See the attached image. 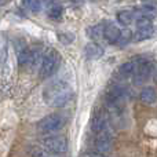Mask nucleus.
Masks as SVG:
<instances>
[{
	"label": "nucleus",
	"instance_id": "f3484780",
	"mask_svg": "<svg viewBox=\"0 0 157 157\" xmlns=\"http://www.w3.org/2000/svg\"><path fill=\"white\" fill-rule=\"evenodd\" d=\"M58 39H59L61 43L63 44H71L75 40V35L71 32H59L58 33Z\"/></svg>",
	"mask_w": 157,
	"mask_h": 157
},
{
	"label": "nucleus",
	"instance_id": "7ed1b4c3",
	"mask_svg": "<svg viewBox=\"0 0 157 157\" xmlns=\"http://www.w3.org/2000/svg\"><path fill=\"white\" fill-rule=\"evenodd\" d=\"M66 120L61 113H52L43 117L37 123V131L41 134H51L55 131H59L65 125Z\"/></svg>",
	"mask_w": 157,
	"mask_h": 157
},
{
	"label": "nucleus",
	"instance_id": "423d86ee",
	"mask_svg": "<svg viewBox=\"0 0 157 157\" xmlns=\"http://www.w3.org/2000/svg\"><path fill=\"white\" fill-rule=\"evenodd\" d=\"M94 147L97 153H108L113 149V134H98L94 139Z\"/></svg>",
	"mask_w": 157,
	"mask_h": 157
},
{
	"label": "nucleus",
	"instance_id": "f257e3e1",
	"mask_svg": "<svg viewBox=\"0 0 157 157\" xmlns=\"http://www.w3.org/2000/svg\"><path fill=\"white\" fill-rule=\"evenodd\" d=\"M72 95H73V92H72L71 86L62 80L52 81L43 91L44 102L48 103L52 108H62V106H65L72 99Z\"/></svg>",
	"mask_w": 157,
	"mask_h": 157
},
{
	"label": "nucleus",
	"instance_id": "aec40b11",
	"mask_svg": "<svg viewBox=\"0 0 157 157\" xmlns=\"http://www.w3.org/2000/svg\"><path fill=\"white\" fill-rule=\"evenodd\" d=\"M147 26H153L152 21H149V19H136V28H147Z\"/></svg>",
	"mask_w": 157,
	"mask_h": 157
},
{
	"label": "nucleus",
	"instance_id": "ddd939ff",
	"mask_svg": "<svg viewBox=\"0 0 157 157\" xmlns=\"http://www.w3.org/2000/svg\"><path fill=\"white\" fill-rule=\"evenodd\" d=\"M117 21H119V24L127 26L132 21H135V14H134L132 10H123L117 14Z\"/></svg>",
	"mask_w": 157,
	"mask_h": 157
},
{
	"label": "nucleus",
	"instance_id": "2eb2a0df",
	"mask_svg": "<svg viewBox=\"0 0 157 157\" xmlns=\"http://www.w3.org/2000/svg\"><path fill=\"white\" fill-rule=\"evenodd\" d=\"M103 26H105V24H98L88 28L87 29V36L92 40H99L101 37H103Z\"/></svg>",
	"mask_w": 157,
	"mask_h": 157
},
{
	"label": "nucleus",
	"instance_id": "6e6552de",
	"mask_svg": "<svg viewBox=\"0 0 157 157\" xmlns=\"http://www.w3.org/2000/svg\"><path fill=\"white\" fill-rule=\"evenodd\" d=\"M120 32H121V30L119 29V26L112 24V22H108V24H105V26H103V37H105V40H108L109 43H112V44H116L117 39H119V36H120Z\"/></svg>",
	"mask_w": 157,
	"mask_h": 157
},
{
	"label": "nucleus",
	"instance_id": "412c9836",
	"mask_svg": "<svg viewBox=\"0 0 157 157\" xmlns=\"http://www.w3.org/2000/svg\"><path fill=\"white\" fill-rule=\"evenodd\" d=\"M35 157H55V155H51L50 152H47V150H36Z\"/></svg>",
	"mask_w": 157,
	"mask_h": 157
},
{
	"label": "nucleus",
	"instance_id": "1a4fd4ad",
	"mask_svg": "<svg viewBox=\"0 0 157 157\" xmlns=\"http://www.w3.org/2000/svg\"><path fill=\"white\" fill-rule=\"evenodd\" d=\"M84 55H86V58H88V59H91V61L99 59L103 55V48L98 43L92 41V43H88L84 47Z\"/></svg>",
	"mask_w": 157,
	"mask_h": 157
},
{
	"label": "nucleus",
	"instance_id": "dca6fc26",
	"mask_svg": "<svg viewBox=\"0 0 157 157\" xmlns=\"http://www.w3.org/2000/svg\"><path fill=\"white\" fill-rule=\"evenodd\" d=\"M47 13H48V17L51 19H59L63 14V8L59 4H51V7L48 8Z\"/></svg>",
	"mask_w": 157,
	"mask_h": 157
},
{
	"label": "nucleus",
	"instance_id": "6ab92c4d",
	"mask_svg": "<svg viewBox=\"0 0 157 157\" xmlns=\"http://www.w3.org/2000/svg\"><path fill=\"white\" fill-rule=\"evenodd\" d=\"M7 59V47H6V41H0V65L6 62Z\"/></svg>",
	"mask_w": 157,
	"mask_h": 157
},
{
	"label": "nucleus",
	"instance_id": "39448f33",
	"mask_svg": "<svg viewBox=\"0 0 157 157\" xmlns=\"http://www.w3.org/2000/svg\"><path fill=\"white\" fill-rule=\"evenodd\" d=\"M150 73H152V63H150L149 61L141 58V61H139V63H138V68H136L135 73L132 75L134 84H136V86L144 84L145 81L149 80Z\"/></svg>",
	"mask_w": 157,
	"mask_h": 157
},
{
	"label": "nucleus",
	"instance_id": "4be33fe9",
	"mask_svg": "<svg viewBox=\"0 0 157 157\" xmlns=\"http://www.w3.org/2000/svg\"><path fill=\"white\" fill-rule=\"evenodd\" d=\"M83 157H106L105 155H99V153H87V155H84Z\"/></svg>",
	"mask_w": 157,
	"mask_h": 157
},
{
	"label": "nucleus",
	"instance_id": "4468645a",
	"mask_svg": "<svg viewBox=\"0 0 157 157\" xmlns=\"http://www.w3.org/2000/svg\"><path fill=\"white\" fill-rule=\"evenodd\" d=\"M134 39V32L131 29H123L121 32H120V36H119V39H117V41H116V44L117 46H120V47H124V46H127V44H130V41Z\"/></svg>",
	"mask_w": 157,
	"mask_h": 157
},
{
	"label": "nucleus",
	"instance_id": "a211bd4d",
	"mask_svg": "<svg viewBox=\"0 0 157 157\" xmlns=\"http://www.w3.org/2000/svg\"><path fill=\"white\" fill-rule=\"evenodd\" d=\"M24 4L28 6V7H29V10L32 11V13H40L43 3H41V2H25Z\"/></svg>",
	"mask_w": 157,
	"mask_h": 157
},
{
	"label": "nucleus",
	"instance_id": "0eeeda50",
	"mask_svg": "<svg viewBox=\"0 0 157 157\" xmlns=\"http://www.w3.org/2000/svg\"><path fill=\"white\" fill-rule=\"evenodd\" d=\"M91 130L95 132V135H98V134H113L112 132L110 124H109L108 116H105L103 113L97 114V116L92 119Z\"/></svg>",
	"mask_w": 157,
	"mask_h": 157
},
{
	"label": "nucleus",
	"instance_id": "f8f14e48",
	"mask_svg": "<svg viewBox=\"0 0 157 157\" xmlns=\"http://www.w3.org/2000/svg\"><path fill=\"white\" fill-rule=\"evenodd\" d=\"M153 36V26L147 28H136V30L134 32V40L135 41H142L150 39Z\"/></svg>",
	"mask_w": 157,
	"mask_h": 157
},
{
	"label": "nucleus",
	"instance_id": "9b49d317",
	"mask_svg": "<svg viewBox=\"0 0 157 157\" xmlns=\"http://www.w3.org/2000/svg\"><path fill=\"white\" fill-rule=\"evenodd\" d=\"M141 101L146 105H155L157 103V91L155 87H145L141 91Z\"/></svg>",
	"mask_w": 157,
	"mask_h": 157
},
{
	"label": "nucleus",
	"instance_id": "20e7f679",
	"mask_svg": "<svg viewBox=\"0 0 157 157\" xmlns=\"http://www.w3.org/2000/svg\"><path fill=\"white\" fill-rule=\"evenodd\" d=\"M43 146L51 155H62L68 150V141L63 135H50L43 139Z\"/></svg>",
	"mask_w": 157,
	"mask_h": 157
},
{
	"label": "nucleus",
	"instance_id": "f03ea898",
	"mask_svg": "<svg viewBox=\"0 0 157 157\" xmlns=\"http://www.w3.org/2000/svg\"><path fill=\"white\" fill-rule=\"evenodd\" d=\"M61 63V55L55 48H50L44 52L43 61L40 65V77L41 78H48L52 75H55V72L59 69Z\"/></svg>",
	"mask_w": 157,
	"mask_h": 157
},
{
	"label": "nucleus",
	"instance_id": "9d476101",
	"mask_svg": "<svg viewBox=\"0 0 157 157\" xmlns=\"http://www.w3.org/2000/svg\"><path fill=\"white\" fill-rule=\"evenodd\" d=\"M139 61H141V58H134V59L127 61V62L123 63V65L119 68V73L121 75V77L132 76V75L135 73L136 68H138Z\"/></svg>",
	"mask_w": 157,
	"mask_h": 157
}]
</instances>
